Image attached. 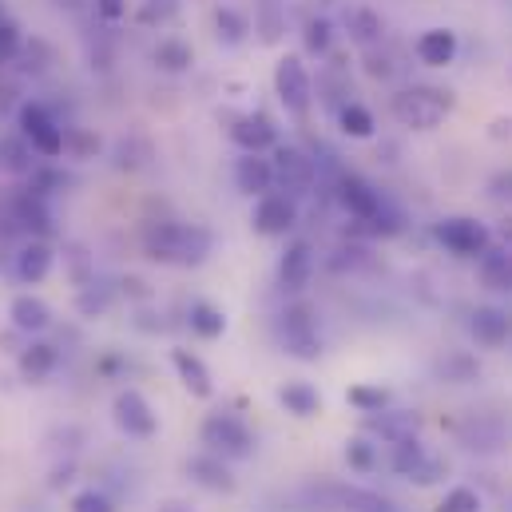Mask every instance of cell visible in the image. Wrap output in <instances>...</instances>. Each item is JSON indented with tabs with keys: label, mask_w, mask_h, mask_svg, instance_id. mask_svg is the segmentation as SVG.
<instances>
[{
	"label": "cell",
	"mask_w": 512,
	"mask_h": 512,
	"mask_svg": "<svg viewBox=\"0 0 512 512\" xmlns=\"http://www.w3.org/2000/svg\"><path fill=\"white\" fill-rule=\"evenodd\" d=\"M346 24H350V36H354L358 44H374V40L382 36V20H378L370 8H354Z\"/></svg>",
	"instance_id": "1f68e13d"
},
{
	"label": "cell",
	"mask_w": 512,
	"mask_h": 512,
	"mask_svg": "<svg viewBox=\"0 0 512 512\" xmlns=\"http://www.w3.org/2000/svg\"><path fill=\"white\" fill-rule=\"evenodd\" d=\"M342 501H346V509L350 512H393V505H389L385 497H378V493H362V489H350Z\"/></svg>",
	"instance_id": "d590c367"
},
{
	"label": "cell",
	"mask_w": 512,
	"mask_h": 512,
	"mask_svg": "<svg viewBox=\"0 0 512 512\" xmlns=\"http://www.w3.org/2000/svg\"><path fill=\"white\" fill-rule=\"evenodd\" d=\"M274 92L282 100V108L294 116V120H306L310 116V104H314V80L302 64V56H282L274 64Z\"/></svg>",
	"instance_id": "3957f363"
},
{
	"label": "cell",
	"mask_w": 512,
	"mask_h": 512,
	"mask_svg": "<svg viewBox=\"0 0 512 512\" xmlns=\"http://www.w3.org/2000/svg\"><path fill=\"white\" fill-rule=\"evenodd\" d=\"M330 40H334V28H330V20H310L306 24V52L310 56H326L330 52Z\"/></svg>",
	"instance_id": "836d02e7"
},
{
	"label": "cell",
	"mask_w": 512,
	"mask_h": 512,
	"mask_svg": "<svg viewBox=\"0 0 512 512\" xmlns=\"http://www.w3.org/2000/svg\"><path fill=\"white\" fill-rule=\"evenodd\" d=\"M8 318H12V326L24 330V334H40V330L52 326V310H48V302H40V298H32V294L12 298Z\"/></svg>",
	"instance_id": "d6986e66"
},
{
	"label": "cell",
	"mask_w": 512,
	"mask_h": 512,
	"mask_svg": "<svg viewBox=\"0 0 512 512\" xmlns=\"http://www.w3.org/2000/svg\"><path fill=\"white\" fill-rule=\"evenodd\" d=\"M191 330H195L199 338H219V334L227 330V318H223V310H215L211 302H195V306H191Z\"/></svg>",
	"instance_id": "f1b7e54d"
},
{
	"label": "cell",
	"mask_w": 512,
	"mask_h": 512,
	"mask_svg": "<svg viewBox=\"0 0 512 512\" xmlns=\"http://www.w3.org/2000/svg\"><path fill=\"white\" fill-rule=\"evenodd\" d=\"M235 187L243 195H266L274 187V167L270 159H262L258 151H247L239 163H235Z\"/></svg>",
	"instance_id": "e0dca14e"
},
{
	"label": "cell",
	"mask_w": 512,
	"mask_h": 512,
	"mask_svg": "<svg viewBox=\"0 0 512 512\" xmlns=\"http://www.w3.org/2000/svg\"><path fill=\"white\" fill-rule=\"evenodd\" d=\"M346 401L354 405V409H362V413H378L389 405V389L382 385H354L350 393H346Z\"/></svg>",
	"instance_id": "d6a6232c"
},
{
	"label": "cell",
	"mask_w": 512,
	"mask_h": 512,
	"mask_svg": "<svg viewBox=\"0 0 512 512\" xmlns=\"http://www.w3.org/2000/svg\"><path fill=\"white\" fill-rule=\"evenodd\" d=\"M52 366H56V346H44V342H36V346H28L24 354H20V374L24 378H44V374H52Z\"/></svg>",
	"instance_id": "4316f807"
},
{
	"label": "cell",
	"mask_w": 512,
	"mask_h": 512,
	"mask_svg": "<svg viewBox=\"0 0 512 512\" xmlns=\"http://www.w3.org/2000/svg\"><path fill=\"white\" fill-rule=\"evenodd\" d=\"M505 135L512 139V120H497L493 124V139H505Z\"/></svg>",
	"instance_id": "ee69618b"
},
{
	"label": "cell",
	"mask_w": 512,
	"mask_h": 512,
	"mask_svg": "<svg viewBox=\"0 0 512 512\" xmlns=\"http://www.w3.org/2000/svg\"><path fill=\"white\" fill-rule=\"evenodd\" d=\"M203 445L215 453V457H235V461H243V457H251V429L235 417V413H211L207 421H203Z\"/></svg>",
	"instance_id": "277c9868"
},
{
	"label": "cell",
	"mask_w": 512,
	"mask_h": 512,
	"mask_svg": "<svg viewBox=\"0 0 512 512\" xmlns=\"http://www.w3.org/2000/svg\"><path fill=\"white\" fill-rule=\"evenodd\" d=\"M433 235H437V243H441L449 255H457V258H481L489 251V227L477 223V219H465V215L437 223Z\"/></svg>",
	"instance_id": "8992f818"
},
{
	"label": "cell",
	"mask_w": 512,
	"mask_h": 512,
	"mask_svg": "<svg viewBox=\"0 0 512 512\" xmlns=\"http://www.w3.org/2000/svg\"><path fill=\"white\" fill-rule=\"evenodd\" d=\"M501 243L512 251V219H505V223H501Z\"/></svg>",
	"instance_id": "f6af8a7d"
},
{
	"label": "cell",
	"mask_w": 512,
	"mask_h": 512,
	"mask_svg": "<svg viewBox=\"0 0 512 512\" xmlns=\"http://www.w3.org/2000/svg\"><path fill=\"white\" fill-rule=\"evenodd\" d=\"M175 12H179V0H147L139 8V24H167L175 20Z\"/></svg>",
	"instance_id": "8d00e7d4"
},
{
	"label": "cell",
	"mask_w": 512,
	"mask_h": 512,
	"mask_svg": "<svg viewBox=\"0 0 512 512\" xmlns=\"http://www.w3.org/2000/svg\"><path fill=\"white\" fill-rule=\"evenodd\" d=\"M155 64H159L163 72H187V68H191V48H187L183 40L167 36V40L155 44Z\"/></svg>",
	"instance_id": "484cf974"
},
{
	"label": "cell",
	"mask_w": 512,
	"mask_h": 512,
	"mask_svg": "<svg viewBox=\"0 0 512 512\" xmlns=\"http://www.w3.org/2000/svg\"><path fill=\"white\" fill-rule=\"evenodd\" d=\"M24 48V40H20V28L12 24V20H0V64H8V60H16V52Z\"/></svg>",
	"instance_id": "f35d334b"
},
{
	"label": "cell",
	"mask_w": 512,
	"mask_h": 512,
	"mask_svg": "<svg viewBox=\"0 0 512 512\" xmlns=\"http://www.w3.org/2000/svg\"><path fill=\"white\" fill-rule=\"evenodd\" d=\"M310 274H314V247L298 239V243L286 247V255L278 262V278H282V286H286L290 294H298V290L310 286Z\"/></svg>",
	"instance_id": "5bb4252c"
},
{
	"label": "cell",
	"mask_w": 512,
	"mask_h": 512,
	"mask_svg": "<svg viewBox=\"0 0 512 512\" xmlns=\"http://www.w3.org/2000/svg\"><path fill=\"white\" fill-rule=\"evenodd\" d=\"M346 461H350L354 469H362V473H370L378 457H374V445H370V441H362V437H354V441L346 445Z\"/></svg>",
	"instance_id": "74e56055"
},
{
	"label": "cell",
	"mask_w": 512,
	"mask_h": 512,
	"mask_svg": "<svg viewBox=\"0 0 512 512\" xmlns=\"http://www.w3.org/2000/svg\"><path fill=\"white\" fill-rule=\"evenodd\" d=\"M28 159H32V147L28 139L20 135H4L0 139V171H28Z\"/></svg>",
	"instance_id": "f546056e"
},
{
	"label": "cell",
	"mask_w": 512,
	"mask_h": 512,
	"mask_svg": "<svg viewBox=\"0 0 512 512\" xmlns=\"http://www.w3.org/2000/svg\"><path fill=\"white\" fill-rule=\"evenodd\" d=\"M20 135L44 159L64 155V128L52 120V112L44 104H20Z\"/></svg>",
	"instance_id": "5b68a950"
},
{
	"label": "cell",
	"mask_w": 512,
	"mask_h": 512,
	"mask_svg": "<svg viewBox=\"0 0 512 512\" xmlns=\"http://www.w3.org/2000/svg\"><path fill=\"white\" fill-rule=\"evenodd\" d=\"M393 469H397L401 477L417 481V485H429V481H437V477H441V461L425 457V449H421V441H417V437H409V441H397V445H393Z\"/></svg>",
	"instance_id": "30bf717a"
},
{
	"label": "cell",
	"mask_w": 512,
	"mask_h": 512,
	"mask_svg": "<svg viewBox=\"0 0 512 512\" xmlns=\"http://www.w3.org/2000/svg\"><path fill=\"white\" fill-rule=\"evenodd\" d=\"M231 139H235L243 151H258V155H262L266 147L278 143V131H274V124H270L262 112H255V116H239V120H235Z\"/></svg>",
	"instance_id": "ac0fdd59"
},
{
	"label": "cell",
	"mask_w": 512,
	"mask_h": 512,
	"mask_svg": "<svg viewBox=\"0 0 512 512\" xmlns=\"http://www.w3.org/2000/svg\"><path fill=\"white\" fill-rule=\"evenodd\" d=\"M282 346L298 362H314L322 354V338H318V326H314L310 306H290L282 314Z\"/></svg>",
	"instance_id": "52a82bcc"
},
{
	"label": "cell",
	"mask_w": 512,
	"mask_h": 512,
	"mask_svg": "<svg viewBox=\"0 0 512 512\" xmlns=\"http://www.w3.org/2000/svg\"><path fill=\"white\" fill-rule=\"evenodd\" d=\"M159 512H191L187 505H179V501H167V505H159Z\"/></svg>",
	"instance_id": "bcb514c9"
},
{
	"label": "cell",
	"mask_w": 512,
	"mask_h": 512,
	"mask_svg": "<svg viewBox=\"0 0 512 512\" xmlns=\"http://www.w3.org/2000/svg\"><path fill=\"white\" fill-rule=\"evenodd\" d=\"M278 401L286 405V413H294V417H314L318 409H322V397H318V389L306 382H286L278 389Z\"/></svg>",
	"instance_id": "cb8c5ba5"
},
{
	"label": "cell",
	"mask_w": 512,
	"mask_h": 512,
	"mask_svg": "<svg viewBox=\"0 0 512 512\" xmlns=\"http://www.w3.org/2000/svg\"><path fill=\"white\" fill-rule=\"evenodd\" d=\"M437 512H481V497L465 485H457L453 493H445V501L437 505Z\"/></svg>",
	"instance_id": "e575fe53"
},
{
	"label": "cell",
	"mask_w": 512,
	"mask_h": 512,
	"mask_svg": "<svg viewBox=\"0 0 512 512\" xmlns=\"http://www.w3.org/2000/svg\"><path fill=\"white\" fill-rule=\"evenodd\" d=\"M171 366L195 397H211V370L203 366V358H195L191 350H171Z\"/></svg>",
	"instance_id": "7402d4cb"
},
{
	"label": "cell",
	"mask_w": 512,
	"mask_h": 512,
	"mask_svg": "<svg viewBox=\"0 0 512 512\" xmlns=\"http://www.w3.org/2000/svg\"><path fill=\"white\" fill-rule=\"evenodd\" d=\"M453 112V96L441 92V88H405L393 96V120L401 128L413 131H433L445 116Z\"/></svg>",
	"instance_id": "7a4b0ae2"
},
{
	"label": "cell",
	"mask_w": 512,
	"mask_h": 512,
	"mask_svg": "<svg viewBox=\"0 0 512 512\" xmlns=\"http://www.w3.org/2000/svg\"><path fill=\"white\" fill-rule=\"evenodd\" d=\"M72 512H116V505H112L104 493L84 489V493H76V497H72Z\"/></svg>",
	"instance_id": "ab89813d"
},
{
	"label": "cell",
	"mask_w": 512,
	"mask_h": 512,
	"mask_svg": "<svg viewBox=\"0 0 512 512\" xmlns=\"http://www.w3.org/2000/svg\"><path fill=\"white\" fill-rule=\"evenodd\" d=\"M338 124H342L346 135H354V139H370V135H374V116H370L362 104H342Z\"/></svg>",
	"instance_id": "4dcf8cb0"
},
{
	"label": "cell",
	"mask_w": 512,
	"mask_h": 512,
	"mask_svg": "<svg viewBox=\"0 0 512 512\" xmlns=\"http://www.w3.org/2000/svg\"><path fill=\"white\" fill-rule=\"evenodd\" d=\"M143 251L155 262H175V266H199L211 255V231L195 223H151L143 235Z\"/></svg>",
	"instance_id": "6da1fadb"
},
{
	"label": "cell",
	"mask_w": 512,
	"mask_h": 512,
	"mask_svg": "<svg viewBox=\"0 0 512 512\" xmlns=\"http://www.w3.org/2000/svg\"><path fill=\"white\" fill-rule=\"evenodd\" d=\"M96 4V12L104 16V20H120V16H128V0H92Z\"/></svg>",
	"instance_id": "b9f144b4"
},
{
	"label": "cell",
	"mask_w": 512,
	"mask_h": 512,
	"mask_svg": "<svg viewBox=\"0 0 512 512\" xmlns=\"http://www.w3.org/2000/svg\"><path fill=\"white\" fill-rule=\"evenodd\" d=\"M477 270H481V282L493 286V290H512V251H485L477 258Z\"/></svg>",
	"instance_id": "603a6c76"
},
{
	"label": "cell",
	"mask_w": 512,
	"mask_h": 512,
	"mask_svg": "<svg viewBox=\"0 0 512 512\" xmlns=\"http://www.w3.org/2000/svg\"><path fill=\"white\" fill-rule=\"evenodd\" d=\"M469 330H473V338L481 342V346H489V350H497V346H505L512 334V322L505 310H497V306H477L473 310V318H469Z\"/></svg>",
	"instance_id": "9a60e30c"
},
{
	"label": "cell",
	"mask_w": 512,
	"mask_h": 512,
	"mask_svg": "<svg viewBox=\"0 0 512 512\" xmlns=\"http://www.w3.org/2000/svg\"><path fill=\"white\" fill-rule=\"evenodd\" d=\"M24 56H28V64H24L28 72H44V68L52 64V48H48L44 40H32V44L24 48Z\"/></svg>",
	"instance_id": "60d3db41"
},
{
	"label": "cell",
	"mask_w": 512,
	"mask_h": 512,
	"mask_svg": "<svg viewBox=\"0 0 512 512\" xmlns=\"http://www.w3.org/2000/svg\"><path fill=\"white\" fill-rule=\"evenodd\" d=\"M52 247L44 243V239H32V243H24L20 247V255H16V274H20V282H44L48 278V270H52Z\"/></svg>",
	"instance_id": "44dd1931"
},
{
	"label": "cell",
	"mask_w": 512,
	"mask_h": 512,
	"mask_svg": "<svg viewBox=\"0 0 512 512\" xmlns=\"http://www.w3.org/2000/svg\"><path fill=\"white\" fill-rule=\"evenodd\" d=\"M251 223H255L258 235H286V231L298 223V207H294V199L266 191V195H258Z\"/></svg>",
	"instance_id": "ba28073f"
},
{
	"label": "cell",
	"mask_w": 512,
	"mask_h": 512,
	"mask_svg": "<svg viewBox=\"0 0 512 512\" xmlns=\"http://www.w3.org/2000/svg\"><path fill=\"white\" fill-rule=\"evenodd\" d=\"M56 8H64V12H80V8H88L92 0H52Z\"/></svg>",
	"instance_id": "7bdbcfd3"
},
{
	"label": "cell",
	"mask_w": 512,
	"mask_h": 512,
	"mask_svg": "<svg viewBox=\"0 0 512 512\" xmlns=\"http://www.w3.org/2000/svg\"><path fill=\"white\" fill-rule=\"evenodd\" d=\"M366 429H370V433H378V437L389 441V445H397V441L417 437L421 417H417V413H409V409H378V413H366Z\"/></svg>",
	"instance_id": "7c38bea8"
},
{
	"label": "cell",
	"mask_w": 512,
	"mask_h": 512,
	"mask_svg": "<svg viewBox=\"0 0 512 512\" xmlns=\"http://www.w3.org/2000/svg\"><path fill=\"white\" fill-rule=\"evenodd\" d=\"M116 425L128 433V437H155L159 421H155V409L143 401L139 389H124L116 397Z\"/></svg>",
	"instance_id": "9c48e42d"
},
{
	"label": "cell",
	"mask_w": 512,
	"mask_h": 512,
	"mask_svg": "<svg viewBox=\"0 0 512 512\" xmlns=\"http://www.w3.org/2000/svg\"><path fill=\"white\" fill-rule=\"evenodd\" d=\"M274 179L286 187V191H306L310 183H314V163L298 151V147H278V155H274Z\"/></svg>",
	"instance_id": "4fadbf2b"
},
{
	"label": "cell",
	"mask_w": 512,
	"mask_h": 512,
	"mask_svg": "<svg viewBox=\"0 0 512 512\" xmlns=\"http://www.w3.org/2000/svg\"><path fill=\"white\" fill-rule=\"evenodd\" d=\"M417 60L421 64H429V68H445V64H453L457 60V32H449V28H429V32H421L417 36Z\"/></svg>",
	"instance_id": "2e32d148"
},
{
	"label": "cell",
	"mask_w": 512,
	"mask_h": 512,
	"mask_svg": "<svg viewBox=\"0 0 512 512\" xmlns=\"http://www.w3.org/2000/svg\"><path fill=\"white\" fill-rule=\"evenodd\" d=\"M338 199H342V207H346L354 219H362V223H374V219L382 215V195H378L366 179H358V175H346V179H342Z\"/></svg>",
	"instance_id": "8fae6325"
},
{
	"label": "cell",
	"mask_w": 512,
	"mask_h": 512,
	"mask_svg": "<svg viewBox=\"0 0 512 512\" xmlns=\"http://www.w3.org/2000/svg\"><path fill=\"white\" fill-rule=\"evenodd\" d=\"M187 473H191V477H195L203 489H215V493H231V489H235V477H231V469H227V465H223V457H215V453L191 457Z\"/></svg>",
	"instance_id": "ffe728a7"
},
{
	"label": "cell",
	"mask_w": 512,
	"mask_h": 512,
	"mask_svg": "<svg viewBox=\"0 0 512 512\" xmlns=\"http://www.w3.org/2000/svg\"><path fill=\"white\" fill-rule=\"evenodd\" d=\"M255 32L262 36V44H278L286 32V12L278 0H255Z\"/></svg>",
	"instance_id": "d4e9b609"
},
{
	"label": "cell",
	"mask_w": 512,
	"mask_h": 512,
	"mask_svg": "<svg viewBox=\"0 0 512 512\" xmlns=\"http://www.w3.org/2000/svg\"><path fill=\"white\" fill-rule=\"evenodd\" d=\"M215 28H219V40L223 44H243L247 32H251V20L239 8H219L215 12Z\"/></svg>",
	"instance_id": "83f0119b"
}]
</instances>
